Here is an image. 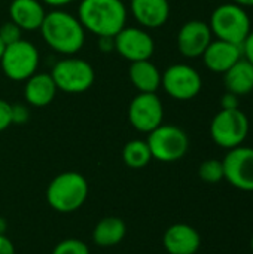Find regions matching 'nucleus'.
<instances>
[{
  "label": "nucleus",
  "mask_w": 253,
  "mask_h": 254,
  "mask_svg": "<svg viewBox=\"0 0 253 254\" xmlns=\"http://www.w3.org/2000/svg\"><path fill=\"white\" fill-rule=\"evenodd\" d=\"M242 51H243V58L248 60L253 64V30L249 31L246 39L242 43Z\"/></svg>",
  "instance_id": "nucleus-28"
},
{
  "label": "nucleus",
  "mask_w": 253,
  "mask_h": 254,
  "mask_svg": "<svg viewBox=\"0 0 253 254\" xmlns=\"http://www.w3.org/2000/svg\"><path fill=\"white\" fill-rule=\"evenodd\" d=\"M52 254H89V247L78 238H67L54 247Z\"/></svg>",
  "instance_id": "nucleus-24"
},
{
  "label": "nucleus",
  "mask_w": 253,
  "mask_h": 254,
  "mask_svg": "<svg viewBox=\"0 0 253 254\" xmlns=\"http://www.w3.org/2000/svg\"><path fill=\"white\" fill-rule=\"evenodd\" d=\"M12 104L0 98V132L7 129L12 125V113H10Z\"/></svg>",
  "instance_id": "nucleus-27"
},
{
  "label": "nucleus",
  "mask_w": 253,
  "mask_h": 254,
  "mask_svg": "<svg viewBox=\"0 0 253 254\" xmlns=\"http://www.w3.org/2000/svg\"><path fill=\"white\" fill-rule=\"evenodd\" d=\"M6 231H7V222L4 217L0 216V235H6Z\"/></svg>",
  "instance_id": "nucleus-34"
},
{
  "label": "nucleus",
  "mask_w": 253,
  "mask_h": 254,
  "mask_svg": "<svg viewBox=\"0 0 253 254\" xmlns=\"http://www.w3.org/2000/svg\"><path fill=\"white\" fill-rule=\"evenodd\" d=\"M198 176L206 183H219L224 179V165L219 159H206L200 168Z\"/></svg>",
  "instance_id": "nucleus-23"
},
{
  "label": "nucleus",
  "mask_w": 253,
  "mask_h": 254,
  "mask_svg": "<svg viewBox=\"0 0 253 254\" xmlns=\"http://www.w3.org/2000/svg\"><path fill=\"white\" fill-rule=\"evenodd\" d=\"M163 246L170 254H195L200 250L201 237L191 225L176 223L164 232Z\"/></svg>",
  "instance_id": "nucleus-15"
},
{
  "label": "nucleus",
  "mask_w": 253,
  "mask_h": 254,
  "mask_svg": "<svg viewBox=\"0 0 253 254\" xmlns=\"http://www.w3.org/2000/svg\"><path fill=\"white\" fill-rule=\"evenodd\" d=\"M88 198V182L76 171L55 176L46 189V201L58 213L69 214L79 210Z\"/></svg>",
  "instance_id": "nucleus-3"
},
{
  "label": "nucleus",
  "mask_w": 253,
  "mask_h": 254,
  "mask_svg": "<svg viewBox=\"0 0 253 254\" xmlns=\"http://www.w3.org/2000/svg\"><path fill=\"white\" fill-rule=\"evenodd\" d=\"M0 63L6 77L15 82H25L37 73L39 51L31 42L21 39L15 43L6 45Z\"/></svg>",
  "instance_id": "nucleus-8"
},
{
  "label": "nucleus",
  "mask_w": 253,
  "mask_h": 254,
  "mask_svg": "<svg viewBox=\"0 0 253 254\" xmlns=\"http://www.w3.org/2000/svg\"><path fill=\"white\" fill-rule=\"evenodd\" d=\"M164 109L157 92H139L128 106V121L131 127L143 134H149L163 124Z\"/></svg>",
  "instance_id": "nucleus-10"
},
{
  "label": "nucleus",
  "mask_w": 253,
  "mask_h": 254,
  "mask_svg": "<svg viewBox=\"0 0 253 254\" xmlns=\"http://www.w3.org/2000/svg\"><path fill=\"white\" fill-rule=\"evenodd\" d=\"M122 159L127 167L134 168V170L146 167L152 159L148 143L145 140L128 141L122 149Z\"/></svg>",
  "instance_id": "nucleus-22"
},
{
  "label": "nucleus",
  "mask_w": 253,
  "mask_h": 254,
  "mask_svg": "<svg viewBox=\"0 0 253 254\" xmlns=\"http://www.w3.org/2000/svg\"><path fill=\"white\" fill-rule=\"evenodd\" d=\"M42 1L48 6H52V7H61V6L72 3L73 0H42Z\"/></svg>",
  "instance_id": "nucleus-32"
},
{
  "label": "nucleus",
  "mask_w": 253,
  "mask_h": 254,
  "mask_svg": "<svg viewBox=\"0 0 253 254\" xmlns=\"http://www.w3.org/2000/svg\"><path fill=\"white\" fill-rule=\"evenodd\" d=\"M224 179L236 189L253 192V147L230 149L222 159Z\"/></svg>",
  "instance_id": "nucleus-11"
},
{
  "label": "nucleus",
  "mask_w": 253,
  "mask_h": 254,
  "mask_svg": "<svg viewBox=\"0 0 253 254\" xmlns=\"http://www.w3.org/2000/svg\"><path fill=\"white\" fill-rule=\"evenodd\" d=\"M57 91L51 73H34L25 80L24 97L27 104L33 107H45L52 103Z\"/></svg>",
  "instance_id": "nucleus-18"
},
{
  "label": "nucleus",
  "mask_w": 253,
  "mask_h": 254,
  "mask_svg": "<svg viewBox=\"0 0 253 254\" xmlns=\"http://www.w3.org/2000/svg\"><path fill=\"white\" fill-rule=\"evenodd\" d=\"M40 33L49 48L63 55H73L81 51L85 43V28L78 16L64 10H52L46 13Z\"/></svg>",
  "instance_id": "nucleus-2"
},
{
  "label": "nucleus",
  "mask_w": 253,
  "mask_h": 254,
  "mask_svg": "<svg viewBox=\"0 0 253 254\" xmlns=\"http://www.w3.org/2000/svg\"><path fill=\"white\" fill-rule=\"evenodd\" d=\"M231 1L242 7H253V0H231Z\"/></svg>",
  "instance_id": "nucleus-33"
},
{
  "label": "nucleus",
  "mask_w": 253,
  "mask_h": 254,
  "mask_svg": "<svg viewBox=\"0 0 253 254\" xmlns=\"http://www.w3.org/2000/svg\"><path fill=\"white\" fill-rule=\"evenodd\" d=\"M78 19L86 31L98 37L116 36L127 24V7L122 0H82Z\"/></svg>",
  "instance_id": "nucleus-1"
},
{
  "label": "nucleus",
  "mask_w": 253,
  "mask_h": 254,
  "mask_svg": "<svg viewBox=\"0 0 253 254\" xmlns=\"http://www.w3.org/2000/svg\"><path fill=\"white\" fill-rule=\"evenodd\" d=\"M21 34H22V30L12 21H7L0 27V39L3 40L4 45H10V43L21 40L22 39Z\"/></svg>",
  "instance_id": "nucleus-25"
},
{
  "label": "nucleus",
  "mask_w": 253,
  "mask_h": 254,
  "mask_svg": "<svg viewBox=\"0 0 253 254\" xmlns=\"http://www.w3.org/2000/svg\"><path fill=\"white\" fill-rule=\"evenodd\" d=\"M0 254H15V246L6 235H0Z\"/></svg>",
  "instance_id": "nucleus-31"
},
{
  "label": "nucleus",
  "mask_w": 253,
  "mask_h": 254,
  "mask_svg": "<svg viewBox=\"0 0 253 254\" xmlns=\"http://www.w3.org/2000/svg\"><path fill=\"white\" fill-rule=\"evenodd\" d=\"M51 76L57 89L67 94L85 92L92 86L95 80V71L92 65L88 61L75 57L60 60L52 67Z\"/></svg>",
  "instance_id": "nucleus-6"
},
{
  "label": "nucleus",
  "mask_w": 253,
  "mask_h": 254,
  "mask_svg": "<svg viewBox=\"0 0 253 254\" xmlns=\"http://www.w3.org/2000/svg\"><path fill=\"white\" fill-rule=\"evenodd\" d=\"M9 16L22 31H34L40 28L46 12L39 0H12Z\"/></svg>",
  "instance_id": "nucleus-17"
},
{
  "label": "nucleus",
  "mask_w": 253,
  "mask_h": 254,
  "mask_svg": "<svg viewBox=\"0 0 253 254\" xmlns=\"http://www.w3.org/2000/svg\"><path fill=\"white\" fill-rule=\"evenodd\" d=\"M224 82L228 92L246 95L253 91V64L242 58L230 70L224 73Z\"/></svg>",
  "instance_id": "nucleus-20"
},
{
  "label": "nucleus",
  "mask_w": 253,
  "mask_h": 254,
  "mask_svg": "<svg viewBox=\"0 0 253 254\" xmlns=\"http://www.w3.org/2000/svg\"><path fill=\"white\" fill-rule=\"evenodd\" d=\"M249 134V119L240 109H221L210 122V137L222 149L243 144Z\"/></svg>",
  "instance_id": "nucleus-5"
},
{
  "label": "nucleus",
  "mask_w": 253,
  "mask_h": 254,
  "mask_svg": "<svg viewBox=\"0 0 253 254\" xmlns=\"http://www.w3.org/2000/svg\"><path fill=\"white\" fill-rule=\"evenodd\" d=\"M161 86L177 101L195 98L203 88L201 74L189 64H173L161 74Z\"/></svg>",
  "instance_id": "nucleus-9"
},
{
  "label": "nucleus",
  "mask_w": 253,
  "mask_h": 254,
  "mask_svg": "<svg viewBox=\"0 0 253 254\" xmlns=\"http://www.w3.org/2000/svg\"><path fill=\"white\" fill-rule=\"evenodd\" d=\"M115 51L130 63L149 60L154 55L155 42L142 27H124L115 36Z\"/></svg>",
  "instance_id": "nucleus-12"
},
{
  "label": "nucleus",
  "mask_w": 253,
  "mask_h": 254,
  "mask_svg": "<svg viewBox=\"0 0 253 254\" xmlns=\"http://www.w3.org/2000/svg\"><path fill=\"white\" fill-rule=\"evenodd\" d=\"M201 57L204 65L210 71L224 74L227 70H230L236 63H239L243 58V51H242V45L216 39L210 42V45L206 48Z\"/></svg>",
  "instance_id": "nucleus-14"
},
{
  "label": "nucleus",
  "mask_w": 253,
  "mask_h": 254,
  "mask_svg": "<svg viewBox=\"0 0 253 254\" xmlns=\"http://www.w3.org/2000/svg\"><path fill=\"white\" fill-rule=\"evenodd\" d=\"M152 159L160 162H176L182 159L189 149L186 132L176 125H160L148 134L146 140Z\"/></svg>",
  "instance_id": "nucleus-7"
},
{
  "label": "nucleus",
  "mask_w": 253,
  "mask_h": 254,
  "mask_svg": "<svg viewBox=\"0 0 253 254\" xmlns=\"http://www.w3.org/2000/svg\"><path fill=\"white\" fill-rule=\"evenodd\" d=\"M209 27L212 34L219 40L242 45L252 30L251 18L245 7L230 1L219 4L210 15Z\"/></svg>",
  "instance_id": "nucleus-4"
},
{
  "label": "nucleus",
  "mask_w": 253,
  "mask_h": 254,
  "mask_svg": "<svg viewBox=\"0 0 253 254\" xmlns=\"http://www.w3.org/2000/svg\"><path fill=\"white\" fill-rule=\"evenodd\" d=\"M251 247H252V252H253V237H252V240H251Z\"/></svg>",
  "instance_id": "nucleus-36"
},
{
  "label": "nucleus",
  "mask_w": 253,
  "mask_h": 254,
  "mask_svg": "<svg viewBox=\"0 0 253 254\" xmlns=\"http://www.w3.org/2000/svg\"><path fill=\"white\" fill-rule=\"evenodd\" d=\"M10 113H12V124H16V125L25 124L28 121V118H30L28 109L25 107V104H21V103L12 104Z\"/></svg>",
  "instance_id": "nucleus-26"
},
{
  "label": "nucleus",
  "mask_w": 253,
  "mask_h": 254,
  "mask_svg": "<svg viewBox=\"0 0 253 254\" xmlns=\"http://www.w3.org/2000/svg\"><path fill=\"white\" fill-rule=\"evenodd\" d=\"M130 82L139 92H157L161 86V73L158 67L149 61H134L128 68Z\"/></svg>",
  "instance_id": "nucleus-19"
},
{
  "label": "nucleus",
  "mask_w": 253,
  "mask_h": 254,
  "mask_svg": "<svg viewBox=\"0 0 253 254\" xmlns=\"http://www.w3.org/2000/svg\"><path fill=\"white\" fill-rule=\"evenodd\" d=\"M4 49H6V45H4V43H3V40L0 39V60H1V57H3Z\"/></svg>",
  "instance_id": "nucleus-35"
},
{
  "label": "nucleus",
  "mask_w": 253,
  "mask_h": 254,
  "mask_svg": "<svg viewBox=\"0 0 253 254\" xmlns=\"http://www.w3.org/2000/svg\"><path fill=\"white\" fill-rule=\"evenodd\" d=\"M213 34L207 22L192 19L185 22L177 33V48L186 58L201 57L206 48L210 45Z\"/></svg>",
  "instance_id": "nucleus-13"
},
{
  "label": "nucleus",
  "mask_w": 253,
  "mask_h": 254,
  "mask_svg": "<svg viewBox=\"0 0 253 254\" xmlns=\"http://www.w3.org/2000/svg\"><path fill=\"white\" fill-rule=\"evenodd\" d=\"M239 95L233 92H225L221 98V109H239Z\"/></svg>",
  "instance_id": "nucleus-29"
},
{
  "label": "nucleus",
  "mask_w": 253,
  "mask_h": 254,
  "mask_svg": "<svg viewBox=\"0 0 253 254\" xmlns=\"http://www.w3.org/2000/svg\"><path fill=\"white\" fill-rule=\"evenodd\" d=\"M127 235V225L122 219L109 216L101 219L94 231H92V241L98 247H113L118 246Z\"/></svg>",
  "instance_id": "nucleus-21"
},
{
  "label": "nucleus",
  "mask_w": 253,
  "mask_h": 254,
  "mask_svg": "<svg viewBox=\"0 0 253 254\" xmlns=\"http://www.w3.org/2000/svg\"><path fill=\"white\" fill-rule=\"evenodd\" d=\"M131 12L142 28H160L170 16L169 0H131Z\"/></svg>",
  "instance_id": "nucleus-16"
},
{
  "label": "nucleus",
  "mask_w": 253,
  "mask_h": 254,
  "mask_svg": "<svg viewBox=\"0 0 253 254\" xmlns=\"http://www.w3.org/2000/svg\"><path fill=\"white\" fill-rule=\"evenodd\" d=\"M98 46L101 52L115 51V36H101L98 37Z\"/></svg>",
  "instance_id": "nucleus-30"
}]
</instances>
